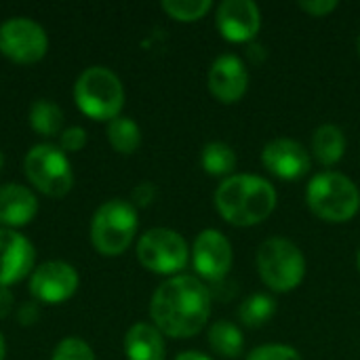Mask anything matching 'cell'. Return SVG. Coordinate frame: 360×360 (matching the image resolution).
Wrapping results in <instances>:
<instances>
[{"mask_svg":"<svg viewBox=\"0 0 360 360\" xmlns=\"http://www.w3.org/2000/svg\"><path fill=\"white\" fill-rule=\"evenodd\" d=\"M207 84L211 95L221 103H236L245 97L249 89V72L243 59L234 53L219 55L207 74Z\"/></svg>","mask_w":360,"mask_h":360,"instance_id":"cell-14","label":"cell"},{"mask_svg":"<svg viewBox=\"0 0 360 360\" xmlns=\"http://www.w3.org/2000/svg\"><path fill=\"white\" fill-rule=\"evenodd\" d=\"M74 101L91 120H114L124 105V86L120 78L103 65L86 68L74 84Z\"/></svg>","mask_w":360,"mask_h":360,"instance_id":"cell-5","label":"cell"},{"mask_svg":"<svg viewBox=\"0 0 360 360\" xmlns=\"http://www.w3.org/2000/svg\"><path fill=\"white\" fill-rule=\"evenodd\" d=\"M137 259L154 274L177 276L190 262V247L179 232L152 228L137 243Z\"/></svg>","mask_w":360,"mask_h":360,"instance_id":"cell-8","label":"cell"},{"mask_svg":"<svg viewBox=\"0 0 360 360\" xmlns=\"http://www.w3.org/2000/svg\"><path fill=\"white\" fill-rule=\"evenodd\" d=\"M356 268H359V272H360V249L356 251Z\"/></svg>","mask_w":360,"mask_h":360,"instance_id":"cell-34","label":"cell"},{"mask_svg":"<svg viewBox=\"0 0 360 360\" xmlns=\"http://www.w3.org/2000/svg\"><path fill=\"white\" fill-rule=\"evenodd\" d=\"M160 6L171 19L190 23V21L202 19L211 11L213 4L211 0H165Z\"/></svg>","mask_w":360,"mask_h":360,"instance_id":"cell-24","label":"cell"},{"mask_svg":"<svg viewBox=\"0 0 360 360\" xmlns=\"http://www.w3.org/2000/svg\"><path fill=\"white\" fill-rule=\"evenodd\" d=\"M34 245L19 232L0 228V287H11L32 274Z\"/></svg>","mask_w":360,"mask_h":360,"instance_id":"cell-15","label":"cell"},{"mask_svg":"<svg viewBox=\"0 0 360 360\" xmlns=\"http://www.w3.org/2000/svg\"><path fill=\"white\" fill-rule=\"evenodd\" d=\"M356 51H359V55H360V34H359V38H356Z\"/></svg>","mask_w":360,"mask_h":360,"instance_id":"cell-36","label":"cell"},{"mask_svg":"<svg viewBox=\"0 0 360 360\" xmlns=\"http://www.w3.org/2000/svg\"><path fill=\"white\" fill-rule=\"evenodd\" d=\"M78 289V272L65 262H46L30 276V293L42 304H63Z\"/></svg>","mask_w":360,"mask_h":360,"instance_id":"cell-11","label":"cell"},{"mask_svg":"<svg viewBox=\"0 0 360 360\" xmlns=\"http://www.w3.org/2000/svg\"><path fill=\"white\" fill-rule=\"evenodd\" d=\"M340 6L338 0H302L300 8L308 13L310 17H327Z\"/></svg>","mask_w":360,"mask_h":360,"instance_id":"cell-29","label":"cell"},{"mask_svg":"<svg viewBox=\"0 0 360 360\" xmlns=\"http://www.w3.org/2000/svg\"><path fill=\"white\" fill-rule=\"evenodd\" d=\"M312 154L323 167L338 165L346 154V135L338 124L325 122L312 135Z\"/></svg>","mask_w":360,"mask_h":360,"instance_id":"cell-18","label":"cell"},{"mask_svg":"<svg viewBox=\"0 0 360 360\" xmlns=\"http://www.w3.org/2000/svg\"><path fill=\"white\" fill-rule=\"evenodd\" d=\"M278 205L276 188L253 173H234L215 190L217 213L236 228H251L266 221Z\"/></svg>","mask_w":360,"mask_h":360,"instance_id":"cell-2","label":"cell"},{"mask_svg":"<svg viewBox=\"0 0 360 360\" xmlns=\"http://www.w3.org/2000/svg\"><path fill=\"white\" fill-rule=\"evenodd\" d=\"M264 167L283 181H297L310 173L312 160L304 143L291 137H276L262 150Z\"/></svg>","mask_w":360,"mask_h":360,"instance_id":"cell-12","label":"cell"},{"mask_svg":"<svg viewBox=\"0 0 360 360\" xmlns=\"http://www.w3.org/2000/svg\"><path fill=\"white\" fill-rule=\"evenodd\" d=\"M49 38L40 23L27 17H13L0 25V53L15 63H36L46 55Z\"/></svg>","mask_w":360,"mask_h":360,"instance_id":"cell-9","label":"cell"},{"mask_svg":"<svg viewBox=\"0 0 360 360\" xmlns=\"http://www.w3.org/2000/svg\"><path fill=\"white\" fill-rule=\"evenodd\" d=\"M51 360H95L91 346L80 338H65L53 350Z\"/></svg>","mask_w":360,"mask_h":360,"instance_id":"cell-25","label":"cell"},{"mask_svg":"<svg viewBox=\"0 0 360 360\" xmlns=\"http://www.w3.org/2000/svg\"><path fill=\"white\" fill-rule=\"evenodd\" d=\"M276 314V302L274 297L266 295V293H253L249 295L236 310L238 321L249 327V329H259L266 323H270V319Z\"/></svg>","mask_w":360,"mask_h":360,"instance_id":"cell-23","label":"cell"},{"mask_svg":"<svg viewBox=\"0 0 360 360\" xmlns=\"http://www.w3.org/2000/svg\"><path fill=\"white\" fill-rule=\"evenodd\" d=\"M23 171L27 181L42 194L51 198L65 196L74 186V173L72 165L65 156V152L59 146L51 143H38L30 148Z\"/></svg>","mask_w":360,"mask_h":360,"instance_id":"cell-7","label":"cell"},{"mask_svg":"<svg viewBox=\"0 0 360 360\" xmlns=\"http://www.w3.org/2000/svg\"><path fill=\"white\" fill-rule=\"evenodd\" d=\"M156 186L152 184V181H141V184H137L135 188H133V192H131V202H133V207L137 209V207H150L154 200H156Z\"/></svg>","mask_w":360,"mask_h":360,"instance_id":"cell-28","label":"cell"},{"mask_svg":"<svg viewBox=\"0 0 360 360\" xmlns=\"http://www.w3.org/2000/svg\"><path fill=\"white\" fill-rule=\"evenodd\" d=\"M38 213V200L34 192L19 184L0 186V226L15 230L34 221Z\"/></svg>","mask_w":360,"mask_h":360,"instance_id":"cell-16","label":"cell"},{"mask_svg":"<svg viewBox=\"0 0 360 360\" xmlns=\"http://www.w3.org/2000/svg\"><path fill=\"white\" fill-rule=\"evenodd\" d=\"M306 205L323 221L346 224L360 211V190L348 175L323 171L306 186Z\"/></svg>","mask_w":360,"mask_h":360,"instance_id":"cell-3","label":"cell"},{"mask_svg":"<svg viewBox=\"0 0 360 360\" xmlns=\"http://www.w3.org/2000/svg\"><path fill=\"white\" fill-rule=\"evenodd\" d=\"M2 167H4V156H2V152H0V171H2Z\"/></svg>","mask_w":360,"mask_h":360,"instance_id":"cell-35","label":"cell"},{"mask_svg":"<svg viewBox=\"0 0 360 360\" xmlns=\"http://www.w3.org/2000/svg\"><path fill=\"white\" fill-rule=\"evenodd\" d=\"M124 354L129 360H165L162 333L150 323H135L124 335Z\"/></svg>","mask_w":360,"mask_h":360,"instance_id":"cell-17","label":"cell"},{"mask_svg":"<svg viewBox=\"0 0 360 360\" xmlns=\"http://www.w3.org/2000/svg\"><path fill=\"white\" fill-rule=\"evenodd\" d=\"M4 354H6V346H4V338L0 333V360H4Z\"/></svg>","mask_w":360,"mask_h":360,"instance_id":"cell-33","label":"cell"},{"mask_svg":"<svg viewBox=\"0 0 360 360\" xmlns=\"http://www.w3.org/2000/svg\"><path fill=\"white\" fill-rule=\"evenodd\" d=\"M255 268L262 283L274 293H289L306 278V257L302 249L285 238L272 236L264 240L255 253Z\"/></svg>","mask_w":360,"mask_h":360,"instance_id":"cell-4","label":"cell"},{"mask_svg":"<svg viewBox=\"0 0 360 360\" xmlns=\"http://www.w3.org/2000/svg\"><path fill=\"white\" fill-rule=\"evenodd\" d=\"M245 360H304L302 354L287 344H264L253 348Z\"/></svg>","mask_w":360,"mask_h":360,"instance_id":"cell-26","label":"cell"},{"mask_svg":"<svg viewBox=\"0 0 360 360\" xmlns=\"http://www.w3.org/2000/svg\"><path fill=\"white\" fill-rule=\"evenodd\" d=\"M86 146V131L82 127H68L59 135V148L63 152H78Z\"/></svg>","mask_w":360,"mask_h":360,"instance_id":"cell-27","label":"cell"},{"mask_svg":"<svg viewBox=\"0 0 360 360\" xmlns=\"http://www.w3.org/2000/svg\"><path fill=\"white\" fill-rule=\"evenodd\" d=\"M207 342H209L211 350L224 359H238L245 350L243 331L230 321H215L209 327Z\"/></svg>","mask_w":360,"mask_h":360,"instance_id":"cell-19","label":"cell"},{"mask_svg":"<svg viewBox=\"0 0 360 360\" xmlns=\"http://www.w3.org/2000/svg\"><path fill=\"white\" fill-rule=\"evenodd\" d=\"M137 209L133 202L122 200V198H112L103 202L91 221V243L97 253L105 257H116L122 255L135 234H137Z\"/></svg>","mask_w":360,"mask_h":360,"instance_id":"cell-6","label":"cell"},{"mask_svg":"<svg viewBox=\"0 0 360 360\" xmlns=\"http://www.w3.org/2000/svg\"><path fill=\"white\" fill-rule=\"evenodd\" d=\"M13 293L8 287H0V321H4L11 312H13Z\"/></svg>","mask_w":360,"mask_h":360,"instance_id":"cell-31","label":"cell"},{"mask_svg":"<svg viewBox=\"0 0 360 360\" xmlns=\"http://www.w3.org/2000/svg\"><path fill=\"white\" fill-rule=\"evenodd\" d=\"M175 360H213V359H211V356H207V354H202V352H198V350H186V352L177 354Z\"/></svg>","mask_w":360,"mask_h":360,"instance_id":"cell-32","label":"cell"},{"mask_svg":"<svg viewBox=\"0 0 360 360\" xmlns=\"http://www.w3.org/2000/svg\"><path fill=\"white\" fill-rule=\"evenodd\" d=\"M236 162H238L236 152L226 141H209V143H205V148L200 152V167L207 175H213V177L226 179V177L234 175Z\"/></svg>","mask_w":360,"mask_h":360,"instance_id":"cell-20","label":"cell"},{"mask_svg":"<svg viewBox=\"0 0 360 360\" xmlns=\"http://www.w3.org/2000/svg\"><path fill=\"white\" fill-rule=\"evenodd\" d=\"M232 259H234L232 245L224 236V232L215 228H207L194 238L192 264L200 278L211 281V283L221 281L230 272Z\"/></svg>","mask_w":360,"mask_h":360,"instance_id":"cell-10","label":"cell"},{"mask_svg":"<svg viewBox=\"0 0 360 360\" xmlns=\"http://www.w3.org/2000/svg\"><path fill=\"white\" fill-rule=\"evenodd\" d=\"M17 321L21 327H32L40 321V306L38 302H25L17 310Z\"/></svg>","mask_w":360,"mask_h":360,"instance_id":"cell-30","label":"cell"},{"mask_svg":"<svg viewBox=\"0 0 360 360\" xmlns=\"http://www.w3.org/2000/svg\"><path fill=\"white\" fill-rule=\"evenodd\" d=\"M215 23L228 42H251L262 30V11L253 0H224L215 11Z\"/></svg>","mask_w":360,"mask_h":360,"instance_id":"cell-13","label":"cell"},{"mask_svg":"<svg viewBox=\"0 0 360 360\" xmlns=\"http://www.w3.org/2000/svg\"><path fill=\"white\" fill-rule=\"evenodd\" d=\"M108 141L118 154H135L141 146V129L133 118L118 116L108 122Z\"/></svg>","mask_w":360,"mask_h":360,"instance_id":"cell-22","label":"cell"},{"mask_svg":"<svg viewBox=\"0 0 360 360\" xmlns=\"http://www.w3.org/2000/svg\"><path fill=\"white\" fill-rule=\"evenodd\" d=\"M211 316V293L207 285L192 274L167 278L152 295L150 319L154 327L175 340L198 335Z\"/></svg>","mask_w":360,"mask_h":360,"instance_id":"cell-1","label":"cell"},{"mask_svg":"<svg viewBox=\"0 0 360 360\" xmlns=\"http://www.w3.org/2000/svg\"><path fill=\"white\" fill-rule=\"evenodd\" d=\"M30 127L42 137H55L63 131V112L55 101L38 99L30 108Z\"/></svg>","mask_w":360,"mask_h":360,"instance_id":"cell-21","label":"cell"}]
</instances>
